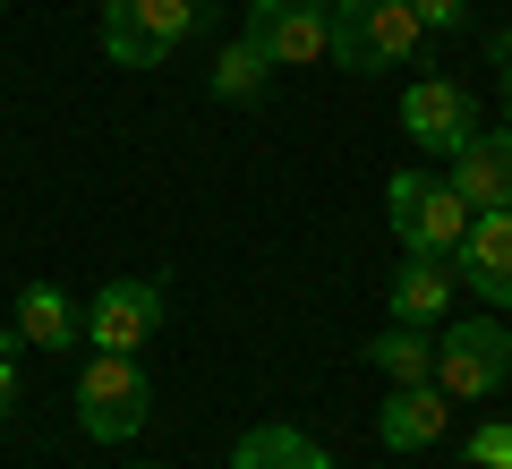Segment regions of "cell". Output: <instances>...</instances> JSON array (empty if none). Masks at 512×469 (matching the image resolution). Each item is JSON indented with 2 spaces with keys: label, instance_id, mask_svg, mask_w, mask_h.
Segmentation results:
<instances>
[{
  "label": "cell",
  "instance_id": "cell-1",
  "mask_svg": "<svg viewBox=\"0 0 512 469\" xmlns=\"http://www.w3.org/2000/svg\"><path fill=\"white\" fill-rule=\"evenodd\" d=\"M427 43L419 9L410 0H333V60L350 77H384V69H410Z\"/></svg>",
  "mask_w": 512,
  "mask_h": 469
},
{
  "label": "cell",
  "instance_id": "cell-2",
  "mask_svg": "<svg viewBox=\"0 0 512 469\" xmlns=\"http://www.w3.org/2000/svg\"><path fill=\"white\" fill-rule=\"evenodd\" d=\"M77 427H86V444H128V435H146L154 418V384L146 367L128 359V350H94L86 367H77Z\"/></svg>",
  "mask_w": 512,
  "mask_h": 469
},
{
  "label": "cell",
  "instance_id": "cell-3",
  "mask_svg": "<svg viewBox=\"0 0 512 469\" xmlns=\"http://www.w3.org/2000/svg\"><path fill=\"white\" fill-rule=\"evenodd\" d=\"M197 26H205V0H103L111 69H163L171 52H188Z\"/></svg>",
  "mask_w": 512,
  "mask_h": 469
},
{
  "label": "cell",
  "instance_id": "cell-4",
  "mask_svg": "<svg viewBox=\"0 0 512 469\" xmlns=\"http://www.w3.org/2000/svg\"><path fill=\"white\" fill-rule=\"evenodd\" d=\"M384 214H393V239H402V256H461L470 205H461V188H453V180L393 171V180H384Z\"/></svg>",
  "mask_w": 512,
  "mask_h": 469
},
{
  "label": "cell",
  "instance_id": "cell-5",
  "mask_svg": "<svg viewBox=\"0 0 512 469\" xmlns=\"http://www.w3.org/2000/svg\"><path fill=\"white\" fill-rule=\"evenodd\" d=\"M436 384L453 401H495L512 384V333L495 316H461V325H436Z\"/></svg>",
  "mask_w": 512,
  "mask_h": 469
},
{
  "label": "cell",
  "instance_id": "cell-6",
  "mask_svg": "<svg viewBox=\"0 0 512 469\" xmlns=\"http://www.w3.org/2000/svg\"><path fill=\"white\" fill-rule=\"evenodd\" d=\"M478 128L487 120H478V94L461 86V77H410L402 86V137L419 145V154H444V163H453Z\"/></svg>",
  "mask_w": 512,
  "mask_h": 469
},
{
  "label": "cell",
  "instance_id": "cell-7",
  "mask_svg": "<svg viewBox=\"0 0 512 469\" xmlns=\"http://www.w3.org/2000/svg\"><path fill=\"white\" fill-rule=\"evenodd\" d=\"M239 35L274 60V69H316V60H333V9L325 0H248V26Z\"/></svg>",
  "mask_w": 512,
  "mask_h": 469
},
{
  "label": "cell",
  "instance_id": "cell-8",
  "mask_svg": "<svg viewBox=\"0 0 512 469\" xmlns=\"http://www.w3.org/2000/svg\"><path fill=\"white\" fill-rule=\"evenodd\" d=\"M163 307H171V299H163V282H154V273H120V282L94 290L86 342H94V350H128V359H137V350L163 333Z\"/></svg>",
  "mask_w": 512,
  "mask_h": 469
},
{
  "label": "cell",
  "instance_id": "cell-9",
  "mask_svg": "<svg viewBox=\"0 0 512 469\" xmlns=\"http://www.w3.org/2000/svg\"><path fill=\"white\" fill-rule=\"evenodd\" d=\"M453 265H461V282H470L487 307H512V205H478Z\"/></svg>",
  "mask_w": 512,
  "mask_h": 469
},
{
  "label": "cell",
  "instance_id": "cell-10",
  "mask_svg": "<svg viewBox=\"0 0 512 469\" xmlns=\"http://www.w3.org/2000/svg\"><path fill=\"white\" fill-rule=\"evenodd\" d=\"M444 418H453V393L444 384H393L376 410V444L384 452H427L444 435Z\"/></svg>",
  "mask_w": 512,
  "mask_h": 469
},
{
  "label": "cell",
  "instance_id": "cell-11",
  "mask_svg": "<svg viewBox=\"0 0 512 469\" xmlns=\"http://www.w3.org/2000/svg\"><path fill=\"white\" fill-rule=\"evenodd\" d=\"M453 290H461L453 256H402L393 265V325H444Z\"/></svg>",
  "mask_w": 512,
  "mask_h": 469
},
{
  "label": "cell",
  "instance_id": "cell-12",
  "mask_svg": "<svg viewBox=\"0 0 512 469\" xmlns=\"http://www.w3.org/2000/svg\"><path fill=\"white\" fill-rule=\"evenodd\" d=\"M453 188H461V205H512V128H478L470 145L453 154Z\"/></svg>",
  "mask_w": 512,
  "mask_h": 469
},
{
  "label": "cell",
  "instance_id": "cell-13",
  "mask_svg": "<svg viewBox=\"0 0 512 469\" xmlns=\"http://www.w3.org/2000/svg\"><path fill=\"white\" fill-rule=\"evenodd\" d=\"M18 342L26 350H77L86 342V316H77V299L60 282H26L18 290Z\"/></svg>",
  "mask_w": 512,
  "mask_h": 469
},
{
  "label": "cell",
  "instance_id": "cell-14",
  "mask_svg": "<svg viewBox=\"0 0 512 469\" xmlns=\"http://www.w3.org/2000/svg\"><path fill=\"white\" fill-rule=\"evenodd\" d=\"M231 469H342L325 444H316L308 427H282V418H265V427H248L231 444Z\"/></svg>",
  "mask_w": 512,
  "mask_h": 469
},
{
  "label": "cell",
  "instance_id": "cell-15",
  "mask_svg": "<svg viewBox=\"0 0 512 469\" xmlns=\"http://www.w3.org/2000/svg\"><path fill=\"white\" fill-rule=\"evenodd\" d=\"M367 367L384 384H436V325H384L367 342Z\"/></svg>",
  "mask_w": 512,
  "mask_h": 469
},
{
  "label": "cell",
  "instance_id": "cell-16",
  "mask_svg": "<svg viewBox=\"0 0 512 469\" xmlns=\"http://www.w3.org/2000/svg\"><path fill=\"white\" fill-rule=\"evenodd\" d=\"M205 86H214V103H256V94L274 86V60L239 35V43H222V60H214V77H205Z\"/></svg>",
  "mask_w": 512,
  "mask_h": 469
},
{
  "label": "cell",
  "instance_id": "cell-17",
  "mask_svg": "<svg viewBox=\"0 0 512 469\" xmlns=\"http://www.w3.org/2000/svg\"><path fill=\"white\" fill-rule=\"evenodd\" d=\"M470 461H478V469H512V418H487V427H470Z\"/></svg>",
  "mask_w": 512,
  "mask_h": 469
},
{
  "label": "cell",
  "instance_id": "cell-18",
  "mask_svg": "<svg viewBox=\"0 0 512 469\" xmlns=\"http://www.w3.org/2000/svg\"><path fill=\"white\" fill-rule=\"evenodd\" d=\"M410 9H419L427 35H461V26H470V0H410Z\"/></svg>",
  "mask_w": 512,
  "mask_h": 469
},
{
  "label": "cell",
  "instance_id": "cell-19",
  "mask_svg": "<svg viewBox=\"0 0 512 469\" xmlns=\"http://www.w3.org/2000/svg\"><path fill=\"white\" fill-rule=\"evenodd\" d=\"M18 333H9V342H0V418H9V410H18Z\"/></svg>",
  "mask_w": 512,
  "mask_h": 469
},
{
  "label": "cell",
  "instance_id": "cell-20",
  "mask_svg": "<svg viewBox=\"0 0 512 469\" xmlns=\"http://www.w3.org/2000/svg\"><path fill=\"white\" fill-rule=\"evenodd\" d=\"M504 128H512V69H504Z\"/></svg>",
  "mask_w": 512,
  "mask_h": 469
},
{
  "label": "cell",
  "instance_id": "cell-21",
  "mask_svg": "<svg viewBox=\"0 0 512 469\" xmlns=\"http://www.w3.org/2000/svg\"><path fill=\"white\" fill-rule=\"evenodd\" d=\"M495 52H504V60H512V35H504V43H495Z\"/></svg>",
  "mask_w": 512,
  "mask_h": 469
},
{
  "label": "cell",
  "instance_id": "cell-22",
  "mask_svg": "<svg viewBox=\"0 0 512 469\" xmlns=\"http://www.w3.org/2000/svg\"><path fill=\"white\" fill-rule=\"evenodd\" d=\"M0 9H9V0H0Z\"/></svg>",
  "mask_w": 512,
  "mask_h": 469
},
{
  "label": "cell",
  "instance_id": "cell-23",
  "mask_svg": "<svg viewBox=\"0 0 512 469\" xmlns=\"http://www.w3.org/2000/svg\"><path fill=\"white\" fill-rule=\"evenodd\" d=\"M137 469H146V461H137Z\"/></svg>",
  "mask_w": 512,
  "mask_h": 469
}]
</instances>
